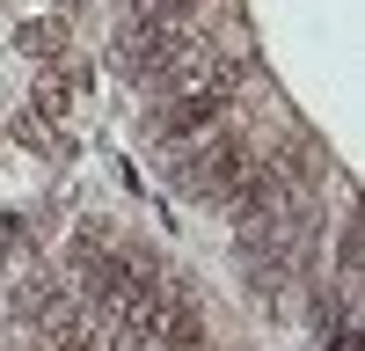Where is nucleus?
<instances>
[{
    "label": "nucleus",
    "instance_id": "7",
    "mask_svg": "<svg viewBox=\"0 0 365 351\" xmlns=\"http://www.w3.org/2000/svg\"><path fill=\"white\" fill-rule=\"evenodd\" d=\"M15 234H22L15 220H0V271H8V256H15Z\"/></svg>",
    "mask_w": 365,
    "mask_h": 351
},
{
    "label": "nucleus",
    "instance_id": "2",
    "mask_svg": "<svg viewBox=\"0 0 365 351\" xmlns=\"http://www.w3.org/2000/svg\"><path fill=\"white\" fill-rule=\"evenodd\" d=\"M182 37H190L182 15H125V29H117V44H110V66L125 81H161V66L175 58Z\"/></svg>",
    "mask_w": 365,
    "mask_h": 351
},
{
    "label": "nucleus",
    "instance_id": "5",
    "mask_svg": "<svg viewBox=\"0 0 365 351\" xmlns=\"http://www.w3.org/2000/svg\"><path fill=\"white\" fill-rule=\"evenodd\" d=\"M58 285H66V278H51V271H29V278L15 285V315H22V322H37V315H44V300H51Z\"/></svg>",
    "mask_w": 365,
    "mask_h": 351
},
{
    "label": "nucleus",
    "instance_id": "6",
    "mask_svg": "<svg viewBox=\"0 0 365 351\" xmlns=\"http://www.w3.org/2000/svg\"><path fill=\"white\" fill-rule=\"evenodd\" d=\"M15 139H22V146H37V154H58V139L44 132V117H37V110H22V117H15Z\"/></svg>",
    "mask_w": 365,
    "mask_h": 351
},
{
    "label": "nucleus",
    "instance_id": "3",
    "mask_svg": "<svg viewBox=\"0 0 365 351\" xmlns=\"http://www.w3.org/2000/svg\"><path fill=\"white\" fill-rule=\"evenodd\" d=\"M81 88H88V66H73V58H44V66H37V88H29V110H37L44 125H58V117H73Z\"/></svg>",
    "mask_w": 365,
    "mask_h": 351
},
{
    "label": "nucleus",
    "instance_id": "4",
    "mask_svg": "<svg viewBox=\"0 0 365 351\" xmlns=\"http://www.w3.org/2000/svg\"><path fill=\"white\" fill-rule=\"evenodd\" d=\"M15 51H29V58H66L73 51V15H29V22H15Z\"/></svg>",
    "mask_w": 365,
    "mask_h": 351
},
{
    "label": "nucleus",
    "instance_id": "1",
    "mask_svg": "<svg viewBox=\"0 0 365 351\" xmlns=\"http://www.w3.org/2000/svg\"><path fill=\"white\" fill-rule=\"evenodd\" d=\"M249 139H241V132H212V139H197L190 146V154H182L175 161V190L182 198H190V205H227L234 190H241V176H249Z\"/></svg>",
    "mask_w": 365,
    "mask_h": 351
}]
</instances>
